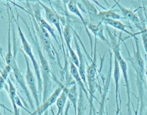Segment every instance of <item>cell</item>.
Instances as JSON below:
<instances>
[{
  "label": "cell",
  "mask_w": 147,
  "mask_h": 115,
  "mask_svg": "<svg viewBox=\"0 0 147 115\" xmlns=\"http://www.w3.org/2000/svg\"><path fill=\"white\" fill-rule=\"evenodd\" d=\"M133 37L134 39L136 46L134 48L133 45V55L130 54V52L128 51L127 47L126 44H125V45L127 52V59L130 62L136 74V82L139 95L138 99L137 100V106L138 105L139 103H140V115H142V112H143L144 109V85L145 84V64L141 53L138 39L136 36V34H134Z\"/></svg>",
  "instance_id": "obj_1"
},
{
  "label": "cell",
  "mask_w": 147,
  "mask_h": 115,
  "mask_svg": "<svg viewBox=\"0 0 147 115\" xmlns=\"http://www.w3.org/2000/svg\"><path fill=\"white\" fill-rule=\"evenodd\" d=\"M22 20L25 24L26 28L28 29L29 37H30L33 44L36 47L37 50L40 62V71L41 74V78L42 80L43 84V91H42V102H44L52 94V73L51 70L49 65V63L45 57H44L42 49L39 45L37 36L36 34L34 25L31 21V29L32 30V33L30 31V28L27 23L25 21L24 18L21 17Z\"/></svg>",
  "instance_id": "obj_2"
},
{
  "label": "cell",
  "mask_w": 147,
  "mask_h": 115,
  "mask_svg": "<svg viewBox=\"0 0 147 115\" xmlns=\"http://www.w3.org/2000/svg\"><path fill=\"white\" fill-rule=\"evenodd\" d=\"M107 31L108 32V34L110 37V47L112 48L114 56L117 59L120 69L122 71V73L123 75V78L125 82V86L126 87V91L127 95V102H126V108H127V115H132L131 110L130 106L131 105V99H130V82L127 75V64L126 61L123 59L122 55L120 52V43L117 40V38L109 30L108 28H107Z\"/></svg>",
  "instance_id": "obj_3"
},
{
  "label": "cell",
  "mask_w": 147,
  "mask_h": 115,
  "mask_svg": "<svg viewBox=\"0 0 147 115\" xmlns=\"http://www.w3.org/2000/svg\"><path fill=\"white\" fill-rule=\"evenodd\" d=\"M13 18L15 21V23L17 25L18 32V34L20 36V38L21 41L22 43V46L23 48L24 52L26 53V55L29 57L31 60L32 64L33 65V67L34 70V75H36L37 81V86H38V94H39V97H40V100H41V96H42V93L43 91V84H42V80L41 78V71H40V66H39L38 63L36 61L35 57L33 53L32 48L30 45H29V43L26 40L24 33L22 32L19 21H18V16H17V20L14 18V17L13 15Z\"/></svg>",
  "instance_id": "obj_4"
},
{
  "label": "cell",
  "mask_w": 147,
  "mask_h": 115,
  "mask_svg": "<svg viewBox=\"0 0 147 115\" xmlns=\"http://www.w3.org/2000/svg\"><path fill=\"white\" fill-rule=\"evenodd\" d=\"M26 12L29 14V16L32 18L31 21L34 25L36 34L37 36H38L40 39V40L42 45V47L44 48L46 52L48 53L49 58L51 60H55V55H56L57 53L54 52V51L56 52H57L53 47V45L52 43L48 32L44 28L38 25V24L37 23V21L36 20L34 17L33 13H32L31 12H29L28 10H27Z\"/></svg>",
  "instance_id": "obj_5"
},
{
  "label": "cell",
  "mask_w": 147,
  "mask_h": 115,
  "mask_svg": "<svg viewBox=\"0 0 147 115\" xmlns=\"http://www.w3.org/2000/svg\"><path fill=\"white\" fill-rule=\"evenodd\" d=\"M22 52L24 55V57L26 62V75H25L26 82L34 99L35 104L36 105V108H37L40 105V100L38 91L37 79H36V75H34L33 71H32L30 67L29 57L25 55V53L24 52L22 51Z\"/></svg>",
  "instance_id": "obj_6"
},
{
  "label": "cell",
  "mask_w": 147,
  "mask_h": 115,
  "mask_svg": "<svg viewBox=\"0 0 147 115\" xmlns=\"http://www.w3.org/2000/svg\"><path fill=\"white\" fill-rule=\"evenodd\" d=\"M10 65L11 66L12 71H13V74L14 75V77L16 79L17 82L18 83V84L19 85L20 87L21 88L24 93L25 94L26 97L29 103L30 107L31 108V109L33 110H34V106L33 99H32L30 92L28 89L26 80H25V78L17 64V62L16 61V58H14V59L13 60Z\"/></svg>",
  "instance_id": "obj_7"
},
{
  "label": "cell",
  "mask_w": 147,
  "mask_h": 115,
  "mask_svg": "<svg viewBox=\"0 0 147 115\" xmlns=\"http://www.w3.org/2000/svg\"><path fill=\"white\" fill-rule=\"evenodd\" d=\"M113 76L115 83V98L116 103V113L115 115L120 114L121 115V97L119 91V79L121 77L120 67L117 59L114 57V70L113 72Z\"/></svg>",
  "instance_id": "obj_8"
},
{
  "label": "cell",
  "mask_w": 147,
  "mask_h": 115,
  "mask_svg": "<svg viewBox=\"0 0 147 115\" xmlns=\"http://www.w3.org/2000/svg\"><path fill=\"white\" fill-rule=\"evenodd\" d=\"M37 2L38 3V4L40 5H41L44 9L45 15V17H46L47 21H48L52 24H53L57 29V32L59 34V36H60V39L61 43H62L61 44L62 46H63L64 40L63 36V30H62V29H61V25L60 24V17L53 9L45 5L44 4L41 3L39 0H38Z\"/></svg>",
  "instance_id": "obj_9"
},
{
  "label": "cell",
  "mask_w": 147,
  "mask_h": 115,
  "mask_svg": "<svg viewBox=\"0 0 147 115\" xmlns=\"http://www.w3.org/2000/svg\"><path fill=\"white\" fill-rule=\"evenodd\" d=\"M64 86L60 85L55 91L52 93V94L44 101L42 102V105H40L33 113H31L29 115H42L47 109L55 103L60 93H61Z\"/></svg>",
  "instance_id": "obj_10"
},
{
  "label": "cell",
  "mask_w": 147,
  "mask_h": 115,
  "mask_svg": "<svg viewBox=\"0 0 147 115\" xmlns=\"http://www.w3.org/2000/svg\"><path fill=\"white\" fill-rule=\"evenodd\" d=\"M39 4L38 3H35L33 6V15L34 17L36 19V20L37 21V23L39 25H40L41 26L44 28L45 29L47 30V31L50 34L52 35V36L53 37V39H55V40L56 41V42L57 43V44L59 45V46L60 47V45L56 37V35L55 33V30L47 22V21H45L41 16V12H40V8L39 7Z\"/></svg>",
  "instance_id": "obj_11"
},
{
  "label": "cell",
  "mask_w": 147,
  "mask_h": 115,
  "mask_svg": "<svg viewBox=\"0 0 147 115\" xmlns=\"http://www.w3.org/2000/svg\"><path fill=\"white\" fill-rule=\"evenodd\" d=\"M63 36L64 40L65 43V44L67 47L71 61L72 63L78 68L79 66V62L78 55L75 52L71 46V32L70 27L68 25H65L63 30Z\"/></svg>",
  "instance_id": "obj_12"
},
{
  "label": "cell",
  "mask_w": 147,
  "mask_h": 115,
  "mask_svg": "<svg viewBox=\"0 0 147 115\" xmlns=\"http://www.w3.org/2000/svg\"><path fill=\"white\" fill-rule=\"evenodd\" d=\"M115 5L118 7L119 10L121 11V13L122 14L123 18H126L130 20L134 25L141 31L144 29V28L142 27V24L139 19V18L134 14V13L130 10V9H128L124 6H123L122 5L120 4V3L118 1H117L116 0H113Z\"/></svg>",
  "instance_id": "obj_13"
},
{
  "label": "cell",
  "mask_w": 147,
  "mask_h": 115,
  "mask_svg": "<svg viewBox=\"0 0 147 115\" xmlns=\"http://www.w3.org/2000/svg\"><path fill=\"white\" fill-rule=\"evenodd\" d=\"M74 40L75 43V48L76 50L77 55L79 58V66L78 67V71L80 74V75L84 82L87 90H88V85H87V78H86V67L85 65V59L81 51V49L80 48L79 44L78 43V41L77 40V39L76 38L75 36H74Z\"/></svg>",
  "instance_id": "obj_14"
},
{
  "label": "cell",
  "mask_w": 147,
  "mask_h": 115,
  "mask_svg": "<svg viewBox=\"0 0 147 115\" xmlns=\"http://www.w3.org/2000/svg\"><path fill=\"white\" fill-rule=\"evenodd\" d=\"M112 53L110 52V62H109V66L108 68V72H107V78L105 81V83H104V87L103 90V93L101 96V102L100 103V110L99 115H103L104 113V109L106 108V98L107 94L109 91V83L110 81V78H111V70H112Z\"/></svg>",
  "instance_id": "obj_15"
},
{
  "label": "cell",
  "mask_w": 147,
  "mask_h": 115,
  "mask_svg": "<svg viewBox=\"0 0 147 115\" xmlns=\"http://www.w3.org/2000/svg\"><path fill=\"white\" fill-rule=\"evenodd\" d=\"M70 73L72 75V77L74 78V79L75 80L77 85L79 86V88L83 91L86 97L87 98L88 101L89 94L88 90L80 75L78 67L72 63V62H70Z\"/></svg>",
  "instance_id": "obj_16"
},
{
  "label": "cell",
  "mask_w": 147,
  "mask_h": 115,
  "mask_svg": "<svg viewBox=\"0 0 147 115\" xmlns=\"http://www.w3.org/2000/svg\"><path fill=\"white\" fill-rule=\"evenodd\" d=\"M84 6L90 17L91 22L92 24H99L101 22L98 18V13L95 6L89 0H80Z\"/></svg>",
  "instance_id": "obj_17"
},
{
  "label": "cell",
  "mask_w": 147,
  "mask_h": 115,
  "mask_svg": "<svg viewBox=\"0 0 147 115\" xmlns=\"http://www.w3.org/2000/svg\"><path fill=\"white\" fill-rule=\"evenodd\" d=\"M65 89L67 98L69 101L70 103L72 105L74 115H76L78 101L77 85L76 84H74L69 88H67V87L65 86Z\"/></svg>",
  "instance_id": "obj_18"
},
{
  "label": "cell",
  "mask_w": 147,
  "mask_h": 115,
  "mask_svg": "<svg viewBox=\"0 0 147 115\" xmlns=\"http://www.w3.org/2000/svg\"><path fill=\"white\" fill-rule=\"evenodd\" d=\"M86 27H87V29H90V30L91 31V32L94 34L95 37H98L101 40L106 42L110 47V42L108 41V40L105 37L104 35L103 29L102 25V22L97 24H92L91 22L87 23Z\"/></svg>",
  "instance_id": "obj_19"
},
{
  "label": "cell",
  "mask_w": 147,
  "mask_h": 115,
  "mask_svg": "<svg viewBox=\"0 0 147 115\" xmlns=\"http://www.w3.org/2000/svg\"><path fill=\"white\" fill-rule=\"evenodd\" d=\"M7 83H8V85L6 84L5 88L6 89V91L7 92V93L9 94L10 101L13 105V114L14 115H20V112H19V109L18 108V106L16 105V103H15L14 100V97H15L16 95L17 94L16 89L9 78H7Z\"/></svg>",
  "instance_id": "obj_20"
},
{
  "label": "cell",
  "mask_w": 147,
  "mask_h": 115,
  "mask_svg": "<svg viewBox=\"0 0 147 115\" xmlns=\"http://www.w3.org/2000/svg\"><path fill=\"white\" fill-rule=\"evenodd\" d=\"M101 22L105 24V25H109L119 30L125 32L127 34H129L131 37H133L134 35V33L129 32L126 29V28L127 27V26L123 24L122 22H121L118 20H112V19L105 18V19H103L101 21Z\"/></svg>",
  "instance_id": "obj_21"
},
{
  "label": "cell",
  "mask_w": 147,
  "mask_h": 115,
  "mask_svg": "<svg viewBox=\"0 0 147 115\" xmlns=\"http://www.w3.org/2000/svg\"><path fill=\"white\" fill-rule=\"evenodd\" d=\"M8 37H7V51L5 56V62L6 64H10L14 58H16V55H14L11 52V20L9 13L8 12Z\"/></svg>",
  "instance_id": "obj_22"
},
{
  "label": "cell",
  "mask_w": 147,
  "mask_h": 115,
  "mask_svg": "<svg viewBox=\"0 0 147 115\" xmlns=\"http://www.w3.org/2000/svg\"><path fill=\"white\" fill-rule=\"evenodd\" d=\"M67 95L65 89V86L63 87V90L61 93H60V95L59 96L56 102V106L57 108V112L56 115H63V110L65 105V103L67 102Z\"/></svg>",
  "instance_id": "obj_23"
},
{
  "label": "cell",
  "mask_w": 147,
  "mask_h": 115,
  "mask_svg": "<svg viewBox=\"0 0 147 115\" xmlns=\"http://www.w3.org/2000/svg\"><path fill=\"white\" fill-rule=\"evenodd\" d=\"M67 7L68 10L72 13H74L75 15L78 16L83 24V25L86 27L87 26V22L85 21L84 18H83L82 14H81L78 6L76 2L74 0H70L69 2L67 3ZM87 29V27H86Z\"/></svg>",
  "instance_id": "obj_24"
},
{
  "label": "cell",
  "mask_w": 147,
  "mask_h": 115,
  "mask_svg": "<svg viewBox=\"0 0 147 115\" xmlns=\"http://www.w3.org/2000/svg\"><path fill=\"white\" fill-rule=\"evenodd\" d=\"M98 18L100 22L103 19L105 18L112 20H119L123 18V17H121L119 14H118L114 10H113L111 9L100 12L99 13H98Z\"/></svg>",
  "instance_id": "obj_25"
},
{
  "label": "cell",
  "mask_w": 147,
  "mask_h": 115,
  "mask_svg": "<svg viewBox=\"0 0 147 115\" xmlns=\"http://www.w3.org/2000/svg\"><path fill=\"white\" fill-rule=\"evenodd\" d=\"M84 97H85V95L83 91L79 89V96L78 101L76 115H83L86 110Z\"/></svg>",
  "instance_id": "obj_26"
},
{
  "label": "cell",
  "mask_w": 147,
  "mask_h": 115,
  "mask_svg": "<svg viewBox=\"0 0 147 115\" xmlns=\"http://www.w3.org/2000/svg\"><path fill=\"white\" fill-rule=\"evenodd\" d=\"M138 34H141V35L144 49L147 55V31L145 30V29H144L143 30L138 32Z\"/></svg>",
  "instance_id": "obj_27"
},
{
  "label": "cell",
  "mask_w": 147,
  "mask_h": 115,
  "mask_svg": "<svg viewBox=\"0 0 147 115\" xmlns=\"http://www.w3.org/2000/svg\"><path fill=\"white\" fill-rule=\"evenodd\" d=\"M12 70V67L10 64H6L3 68L2 71L1 72V76L6 80L8 78V75L10 71Z\"/></svg>",
  "instance_id": "obj_28"
},
{
  "label": "cell",
  "mask_w": 147,
  "mask_h": 115,
  "mask_svg": "<svg viewBox=\"0 0 147 115\" xmlns=\"http://www.w3.org/2000/svg\"><path fill=\"white\" fill-rule=\"evenodd\" d=\"M14 100L15 103H16V105H17L18 106L21 107L22 109H23L24 110H25V111H26V112H28V113H29V114L31 113V112H30V111H29V110L27 109V108H26L22 105V102H21V101L20 97H19V95H18L17 94L16 95Z\"/></svg>",
  "instance_id": "obj_29"
},
{
  "label": "cell",
  "mask_w": 147,
  "mask_h": 115,
  "mask_svg": "<svg viewBox=\"0 0 147 115\" xmlns=\"http://www.w3.org/2000/svg\"><path fill=\"white\" fill-rule=\"evenodd\" d=\"M6 84V80L4 79L0 75V91L5 88Z\"/></svg>",
  "instance_id": "obj_30"
},
{
  "label": "cell",
  "mask_w": 147,
  "mask_h": 115,
  "mask_svg": "<svg viewBox=\"0 0 147 115\" xmlns=\"http://www.w3.org/2000/svg\"><path fill=\"white\" fill-rule=\"evenodd\" d=\"M70 106H71V103H70L69 101L68 100L67 101V106L65 108V111L64 113V115H68V111L69 110Z\"/></svg>",
  "instance_id": "obj_31"
},
{
  "label": "cell",
  "mask_w": 147,
  "mask_h": 115,
  "mask_svg": "<svg viewBox=\"0 0 147 115\" xmlns=\"http://www.w3.org/2000/svg\"><path fill=\"white\" fill-rule=\"evenodd\" d=\"M90 1H91L92 2H94L95 4H96V5H98L99 7H101L102 9H103V10H107V9L106 8V7H105L103 6H102L97 0H90Z\"/></svg>",
  "instance_id": "obj_32"
},
{
  "label": "cell",
  "mask_w": 147,
  "mask_h": 115,
  "mask_svg": "<svg viewBox=\"0 0 147 115\" xmlns=\"http://www.w3.org/2000/svg\"><path fill=\"white\" fill-rule=\"evenodd\" d=\"M0 55H1V56L2 57V58H3V55H2V47H1V45H0Z\"/></svg>",
  "instance_id": "obj_33"
},
{
  "label": "cell",
  "mask_w": 147,
  "mask_h": 115,
  "mask_svg": "<svg viewBox=\"0 0 147 115\" xmlns=\"http://www.w3.org/2000/svg\"><path fill=\"white\" fill-rule=\"evenodd\" d=\"M69 1H70V0H63V1L64 3H68L69 2Z\"/></svg>",
  "instance_id": "obj_34"
},
{
  "label": "cell",
  "mask_w": 147,
  "mask_h": 115,
  "mask_svg": "<svg viewBox=\"0 0 147 115\" xmlns=\"http://www.w3.org/2000/svg\"><path fill=\"white\" fill-rule=\"evenodd\" d=\"M104 2H105V3H106V5H107V6H109V4L108 3V2H107V1H106V0H103Z\"/></svg>",
  "instance_id": "obj_35"
},
{
  "label": "cell",
  "mask_w": 147,
  "mask_h": 115,
  "mask_svg": "<svg viewBox=\"0 0 147 115\" xmlns=\"http://www.w3.org/2000/svg\"><path fill=\"white\" fill-rule=\"evenodd\" d=\"M106 115H109V113H108V112H107V109H106Z\"/></svg>",
  "instance_id": "obj_36"
},
{
  "label": "cell",
  "mask_w": 147,
  "mask_h": 115,
  "mask_svg": "<svg viewBox=\"0 0 147 115\" xmlns=\"http://www.w3.org/2000/svg\"><path fill=\"white\" fill-rule=\"evenodd\" d=\"M0 65L1 66H2V65H3V64H2V63H1V60H0Z\"/></svg>",
  "instance_id": "obj_37"
},
{
  "label": "cell",
  "mask_w": 147,
  "mask_h": 115,
  "mask_svg": "<svg viewBox=\"0 0 147 115\" xmlns=\"http://www.w3.org/2000/svg\"><path fill=\"white\" fill-rule=\"evenodd\" d=\"M145 30H146V31H147V28H146V29H145Z\"/></svg>",
  "instance_id": "obj_38"
},
{
  "label": "cell",
  "mask_w": 147,
  "mask_h": 115,
  "mask_svg": "<svg viewBox=\"0 0 147 115\" xmlns=\"http://www.w3.org/2000/svg\"><path fill=\"white\" fill-rule=\"evenodd\" d=\"M1 71H1V70L0 69V72H1Z\"/></svg>",
  "instance_id": "obj_39"
},
{
  "label": "cell",
  "mask_w": 147,
  "mask_h": 115,
  "mask_svg": "<svg viewBox=\"0 0 147 115\" xmlns=\"http://www.w3.org/2000/svg\"><path fill=\"white\" fill-rule=\"evenodd\" d=\"M0 105H1V106H3V105H1V104H0Z\"/></svg>",
  "instance_id": "obj_40"
},
{
  "label": "cell",
  "mask_w": 147,
  "mask_h": 115,
  "mask_svg": "<svg viewBox=\"0 0 147 115\" xmlns=\"http://www.w3.org/2000/svg\"><path fill=\"white\" fill-rule=\"evenodd\" d=\"M0 115H1V113H0Z\"/></svg>",
  "instance_id": "obj_41"
},
{
  "label": "cell",
  "mask_w": 147,
  "mask_h": 115,
  "mask_svg": "<svg viewBox=\"0 0 147 115\" xmlns=\"http://www.w3.org/2000/svg\"><path fill=\"white\" fill-rule=\"evenodd\" d=\"M146 57H147V55H146Z\"/></svg>",
  "instance_id": "obj_42"
}]
</instances>
